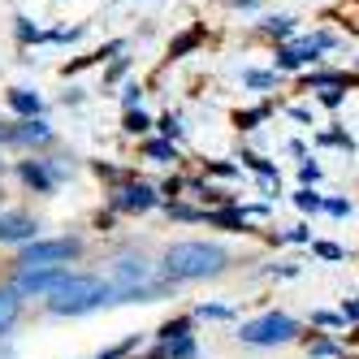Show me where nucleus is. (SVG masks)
I'll return each instance as SVG.
<instances>
[{
    "instance_id": "nucleus-18",
    "label": "nucleus",
    "mask_w": 359,
    "mask_h": 359,
    "mask_svg": "<svg viewBox=\"0 0 359 359\" xmlns=\"http://www.w3.org/2000/svg\"><path fill=\"white\" fill-rule=\"evenodd\" d=\"M161 130H165V139H177V135H182V121H177V117H161Z\"/></svg>"
},
{
    "instance_id": "nucleus-25",
    "label": "nucleus",
    "mask_w": 359,
    "mask_h": 359,
    "mask_svg": "<svg viewBox=\"0 0 359 359\" xmlns=\"http://www.w3.org/2000/svg\"><path fill=\"white\" fill-rule=\"evenodd\" d=\"M0 143H13V126H0Z\"/></svg>"
},
{
    "instance_id": "nucleus-4",
    "label": "nucleus",
    "mask_w": 359,
    "mask_h": 359,
    "mask_svg": "<svg viewBox=\"0 0 359 359\" xmlns=\"http://www.w3.org/2000/svg\"><path fill=\"white\" fill-rule=\"evenodd\" d=\"M79 255H83L79 238H35V243L22 247L18 264L22 269H69Z\"/></svg>"
},
{
    "instance_id": "nucleus-13",
    "label": "nucleus",
    "mask_w": 359,
    "mask_h": 359,
    "mask_svg": "<svg viewBox=\"0 0 359 359\" xmlns=\"http://www.w3.org/2000/svg\"><path fill=\"white\" fill-rule=\"evenodd\" d=\"M9 104H13L18 113H27V121H31V117L39 113V95H35V91H22V87H13V91H9Z\"/></svg>"
},
{
    "instance_id": "nucleus-23",
    "label": "nucleus",
    "mask_w": 359,
    "mask_h": 359,
    "mask_svg": "<svg viewBox=\"0 0 359 359\" xmlns=\"http://www.w3.org/2000/svg\"><path fill=\"white\" fill-rule=\"evenodd\" d=\"M312 355H316V359H325V355H338V346H333V342H312Z\"/></svg>"
},
{
    "instance_id": "nucleus-21",
    "label": "nucleus",
    "mask_w": 359,
    "mask_h": 359,
    "mask_svg": "<svg viewBox=\"0 0 359 359\" xmlns=\"http://www.w3.org/2000/svg\"><path fill=\"white\" fill-rule=\"evenodd\" d=\"M247 83H251V87H269V83H273V74H260V69H251V74H247Z\"/></svg>"
},
{
    "instance_id": "nucleus-16",
    "label": "nucleus",
    "mask_w": 359,
    "mask_h": 359,
    "mask_svg": "<svg viewBox=\"0 0 359 359\" xmlns=\"http://www.w3.org/2000/svg\"><path fill=\"white\" fill-rule=\"evenodd\" d=\"M294 203H299L303 212H316V208H320V195H316V191H299V195H294Z\"/></svg>"
},
{
    "instance_id": "nucleus-6",
    "label": "nucleus",
    "mask_w": 359,
    "mask_h": 359,
    "mask_svg": "<svg viewBox=\"0 0 359 359\" xmlns=\"http://www.w3.org/2000/svg\"><path fill=\"white\" fill-rule=\"evenodd\" d=\"M65 277H69V269H22L13 277V294L18 299H48Z\"/></svg>"
},
{
    "instance_id": "nucleus-17",
    "label": "nucleus",
    "mask_w": 359,
    "mask_h": 359,
    "mask_svg": "<svg viewBox=\"0 0 359 359\" xmlns=\"http://www.w3.org/2000/svg\"><path fill=\"white\" fill-rule=\"evenodd\" d=\"M147 126H151V121H147L143 113H135V109H130V113H126V130H130V135H139V130H147Z\"/></svg>"
},
{
    "instance_id": "nucleus-12",
    "label": "nucleus",
    "mask_w": 359,
    "mask_h": 359,
    "mask_svg": "<svg viewBox=\"0 0 359 359\" xmlns=\"http://www.w3.org/2000/svg\"><path fill=\"white\" fill-rule=\"evenodd\" d=\"M18 316H22V299L13 294V286H0V338L18 325Z\"/></svg>"
},
{
    "instance_id": "nucleus-11",
    "label": "nucleus",
    "mask_w": 359,
    "mask_h": 359,
    "mask_svg": "<svg viewBox=\"0 0 359 359\" xmlns=\"http://www.w3.org/2000/svg\"><path fill=\"white\" fill-rule=\"evenodd\" d=\"M13 143H53V126H48V121H39V117H31V121H22V126H13Z\"/></svg>"
},
{
    "instance_id": "nucleus-1",
    "label": "nucleus",
    "mask_w": 359,
    "mask_h": 359,
    "mask_svg": "<svg viewBox=\"0 0 359 359\" xmlns=\"http://www.w3.org/2000/svg\"><path fill=\"white\" fill-rule=\"evenodd\" d=\"M229 264V251L221 243H203V238H187V243H169L161 255V273L169 286L182 281H203V277H221Z\"/></svg>"
},
{
    "instance_id": "nucleus-2",
    "label": "nucleus",
    "mask_w": 359,
    "mask_h": 359,
    "mask_svg": "<svg viewBox=\"0 0 359 359\" xmlns=\"http://www.w3.org/2000/svg\"><path fill=\"white\" fill-rule=\"evenodd\" d=\"M109 286L117 303H156L169 294V281H156V264L139 251H121L109 264Z\"/></svg>"
},
{
    "instance_id": "nucleus-5",
    "label": "nucleus",
    "mask_w": 359,
    "mask_h": 359,
    "mask_svg": "<svg viewBox=\"0 0 359 359\" xmlns=\"http://www.w3.org/2000/svg\"><path fill=\"white\" fill-rule=\"evenodd\" d=\"M294 338H299V320L286 312H264L238 329V342H247V346H286Z\"/></svg>"
},
{
    "instance_id": "nucleus-19",
    "label": "nucleus",
    "mask_w": 359,
    "mask_h": 359,
    "mask_svg": "<svg viewBox=\"0 0 359 359\" xmlns=\"http://www.w3.org/2000/svg\"><path fill=\"white\" fill-rule=\"evenodd\" d=\"M316 255H325V260H342V247H333V243H316Z\"/></svg>"
},
{
    "instance_id": "nucleus-24",
    "label": "nucleus",
    "mask_w": 359,
    "mask_h": 359,
    "mask_svg": "<svg viewBox=\"0 0 359 359\" xmlns=\"http://www.w3.org/2000/svg\"><path fill=\"white\" fill-rule=\"evenodd\" d=\"M342 320H359V299H351V303H342Z\"/></svg>"
},
{
    "instance_id": "nucleus-7",
    "label": "nucleus",
    "mask_w": 359,
    "mask_h": 359,
    "mask_svg": "<svg viewBox=\"0 0 359 359\" xmlns=\"http://www.w3.org/2000/svg\"><path fill=\"white\" fill-rule=\"evenodd\" d=\"M329 43H333V35H307L290 48H277V69H299L307 61H316V53H325Z\"/></svg>"
},
{
    "instance_id": "nucleus-15",
    "label": "nucleus",
    "mask_w": 359,
    "mask_h": 359,
    "mask_svg": "<svg viewBox=\"0 0 359 359\" xmlns=\"http://www.w3.org/2000/svg\"><path fill=\"white\" fill-rule=\"evenodd\" d=\"M264 31H269V35H290V31H294V18H269Z\"/></svg>"
},
{
    "instance_id": "nucleus-10",
    "label": "nucleus",
    "mask_w": 359,
    "mask_h": 359,
    "mask_svg": "<svg viewBox=\"0 0 359 359\" xmlns=\"http://www.w3.org/2000/svg\"><path fill=\"white\" fill-rule=\"evenodd\" d=\"M35 217L27 212H0V243H35Z\"/></svg>"
},
{
    "instance_id": "nucleus-8",
    "label": "nucleus",
    "mask_w": 359,
    "mask_h": 359,
    "mask_svg": "<svg viewBox=\"0 0 359 359\" xmlns=\"http://www.w3.org/2000/svg\"><path fill=\"white\" fill-rule=\"evenodd\" d=\"M22 182L27 187H35V191H57V182H61V173H65V165H57V161H22Z\"/></svg>"
},
{
    "instance_id": "nucleus-3",
    "label": "nucleus",
    "mask_w": 359,
    "mask_h": 359,
    "mask_svg": "<svg viewBox=\"0 0 359 359\" xmlns=\"http://www.w3.org/2000/svg\"><path fill=\"white\" fill-rule=\"evenodd\" d=\"M104 303H117L113 286H109L104 277H95V273H69L61 286L48 294V312H53V316H87V312H95V307H104Z\"/></svg>"
},
{
    "instance_id": "nucleus-9",
    "label": "nucleus",
    "mask_w": 359,
    "mask_h": 359,
    "mask_svg": "<svg viewBox=\"0 0 359 359\" xmlns=\"http://www.w3.org/2000/svg\"><path fill=\"white\" fill-rule=\"evenodd\" d=\"M113 203H117L121 212H147V208H156V191H151L147 182H126L113 195Z\"/></svg>"
},
{
    "instance_id": "nucleus-22",
    "label": "nucleus",
    "mask_w": 359,
    "mask_h": 359,
    "mask_svg": "<svg viewBox=\"0 0 359 359\" xmlns=\"http://www.w3.org/2000/svg\"><path fill=\"white\" fill-rule=\"evenodd\" d=\"M325 208H329L333 217H346V212H351V203H346V199H329V203H325Z\"/></svg>"
},
{
    "instance_id": "nucleus-14",
    "label": "nucleus",
    "mask_w": 359,
    "mask_h": 359,
    "mask_svg": "<svg viewBox=\"0 0 359 359\" xmlns=\"http://www.w3.org/2000/svg\"><path fill=\"white\" fill-rule=\"evenodd\" d=\"M147 156H151V161H161V165H169V161H177V151H173L169 139H151V143H147Z\"/></svg>"
},
{
    "instance_id": "nucleus-20",
    "label": "nucleus",
    "mask_w": 359,
    "mask_h": 359,
    "mask_svg": "<svg viewBox=\"0 0 359 359\" xmlns=\"http://www.w3.org/2000/svg\"><path fill=\"white\" fill-rule=\"evenodd\" d=\"M199 316H212V320H225V316H229V307H217V303L208 307V303H203V307H199Z\"/></svg>"
}]
</instances>
